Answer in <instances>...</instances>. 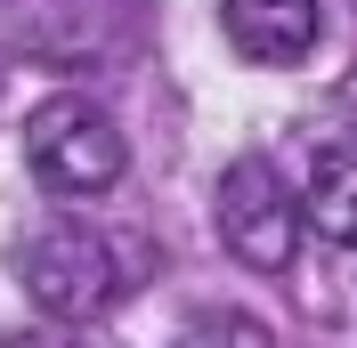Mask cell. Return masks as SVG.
<instances>
[{
	"label": "cell",
	"instance_id": "3",
	"mask_svg": "<svg viewBox=\"0 0 357 348\" xmlns=\"http://www.w3.org/2000/svg\"><path fill=\"white\" fill-rule=\"evenodd\" d=\"M220 235H227V251L244 267H260V276H276V267L292 260V243H301V203L284 195V178H276L268 154H236L220 171Z\"/></svg>",
	"mask_w": 357,
	"mask_h": 348
},
{
	"label": "cell",
	"instance_id": "6",
	"mask_svg": "<svg viewBox=\"0 0 357 348\" xmlns=\"http://www.w3.org/2000/svg\"><path fill=\"white\" fill-rule=\"evenodd\" d=\"M171 348H268V332L252 324V316H195Z\"/></svg>",
	"mask_w": 357,
	"mask_h": 348
},
{
	"label": "cell",
	"instance_id": "7",
	"mask_svg": "<svg viewBox=\"0 0 357 348\" xmlns=\"http://www.w3.org/2000/svg\"><path fill=\"white\" fill-rule=\"evenodd\" d=\"M0 348H82V340H73L66 324H33V332H8Z\"/></svg>",
	"mask_w": 357,
	"mask_h": 348
},
{
	"label": "cell",
	"instance_id": "4",
	"mask_svg": "<svg viewBox=\"0 0 357 348\" xmlns=\"http://www.w3.org/2000/svg\"><path fill=\"white\" fill-rule=\"evenodd\" d=\"M220 33L236 41L244 65H292L317 41V0H227Z\"/></svg>",
	"mask_w": 357,
	"mask_h": 348
},
{
	"label": "cell",
	"instance_id": "5",
	"mask_svg": "<svg viewBox=\"0 0 357 348\" xmlns=\"http://www.w3.org/2000/svg\"><path fill=\"white\" fill-rule=\"evenodd\" d=\"M301 219L325 243H357V146H325L301 178Z\"/></svg>",
	"mask_w": 357,
	"mask_h": 348
},
{
	"label": "cell",
	"instance_id": "1",
	"mask_svg": "<svg viewBox=\"0 0 357 348\" xmlns=\"http://www.w3.org/2000/svg\"><path fill=\"white\" fill-rule=\"evenodd\" d=\"M146 267H155L146 235H114V227H89V219H49L17 251V276L41 300L49 324H89V316L122 308L146 283Z\"/></svg>",
	"mask_w": 357,
	"mask_h": 348
},
{
	"label": "cell",
	"instance_id": "2",
	"mask_svg": "<svg viewBox=\"0 0 357 348\" xmlns=\"http://www.w3.org/2000/svg\"><path fill=\"white\" fill-rule=\"evenodd\" d=\"M24 154H33L41 187H57V195H106V187H122V171H130V146L114 130V113L89 106V97H73V89L49 97V106H33Z\"/></svg>",
	"mask_w": 357,
	"mask_h": 348
}]
</instances>
